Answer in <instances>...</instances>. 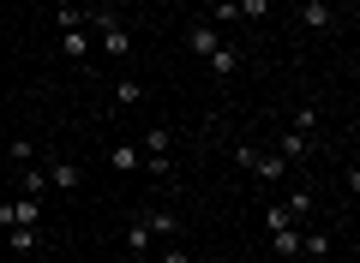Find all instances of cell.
<instances>
[{
	"label": "cell",
	"mask_w": 360,
	"mask_h": 263,
	"mask_svg": "<svg viewBox=\"0 0 360 263\" xmlns=\"http://www.w3.org/2000/svg\"><path fill=\"white\" fill-rule=\"evenodd\" d=\"M234 162L252 168L258 180H288V162H283V156H264V150H252V144H240V150H234Z\"/></svg>",
	"instance_id": "1"
},
{
	"label": "cell",
	"mask_w": 360,
	"mask_h": 263,
	"mask_svg": "<svg viewBox=\"0 0 360 263\" xmlns=\"http://www.w3.org/2000/svg\"><path fill=\"white\" fill-rule=\"evenodd\" d=\"M42 222V198H6L0 203V227H37Z\"/></svg>",
	"instance_id": "2"
},
{
	"label": "cell",
	"mask_w": 360,
	"mask_h": 263,
	"mask_svg": "<svg viewBox=\"0 0 360 263\" xmlns=\"http://www.w3.org/2000/svg\"><path fill=\"white\" fill-rule=\"evenodd\" d=\"M96 30H103V48L115 54V60H120V54H132V36H127V25H120L115 13H103V18H96Z\"/></svg>",
	"instance_id": "3"
},
{
	"label": "cell",
	"mask_w": 360,
	"mask_h": 263,
	"mask_svg": "<svg viewBox=\"0 0 360 263\" xmlns=\"http://www.w3.org/2000/svg\"><path fill=\"white\" fill-rule=\"evenodd\" d=\"M186 48H193L198 60H210V54L222 48V30L217 25H193V30H186Z\"/></svg>",
	"instance_id": "4"
},
{
	"label": "cell",
	"mask_w": 360,
	"mask_h": 263,
	"mask_svg": "<svg viewBox=\"0 0 360 263\" xmlns=\"http://www.w3.org/2000/svg\"><path fill=\"white\" fill-rule=\"evenodd\" d=\"M300 25H307V30H330L336 25L330 0H300Z\"/></svg>",
	"instance_id": "5"
},
{
	"label": "cell",
	"mask_w": 360,
	"mask_h": 263,
	"mask_svg": "<svg viewBox=\"0 0 360 263\" xmlns=\"http://www.w3.org/2000/svg\"><path fill=\"white\" fill-rule=\"evenodd\" d=\"M270 251H276V263H295L300 257V234L295 227H276V234H270Z\"/></svg>",
	"instance_id": "6"
},
{
	"label": "cell",
	"mask_w": 360,
	"mask_h": 263,
	"mask_svg": "<svg viewBox=\"0 0 360 263\" xmlns=\"http://www.w3.org/2000/svg\"><path fill=\"white\" fill-rule=\"evenodd\" d=\"M210 72H217V78H234V72H240V48H234V42H222V48L210 54Z\"/></svg>",
	"instance_id": "7"
},
{
	"label": "cell",
	"mask_w": 360,
	"mask_h": 263,
	"mask_svg": "<svg viewBox=\"0 0 360 263\" xmlns=\"http://www.w3.org/2000/svg\"><path fill=\"white\" fill-rule=\"evenodd\" d=\"M49 186H60V191H78V186H84L78 162H54V168H49Z\"/></svg>",
	"instance_id": "8"
},
{
	"label": "cell",
	"mask_w": 360,
	"mask_h": 263,
	"mask_svg": "<svg viewBox=\"0 0 360 263\" xmlns=\"http://www.w3.org/2000/svg\"><path fill=\"white\" fill-rule=\"evenodd\" d=\"M139 222L150 227V239H168V234H180V222H174V215H168V210H144Z\"/></svg>",
	"instance_id": "9"
},
{
	"label": "cell",
	"mask_w": 360,
	"mask_h": 263,
	"mask_svg": "<svg viewBox=\"0 0 360 263\" xmlns=\"http://www.w3.org/2000/svg\"><path fill=\"white\" fill-rule=\"evenodd\" d=\"M108 168H120V174H132V168H144L139 144H115V150H108Z\"/></svg>",
	"instance_id": "10"
},
{
	"label": "cell",
	"mask_w": 360,
	"mask_h": 263,
	"mask_svg": "<svg viewBox=\"0 0 360 263\" xmlns=\"http://www.w3.org/2000/svg\"><path fill=\"white\" fill-rule=\"evenodd\" d=\"M60 54H66V60H90V36H84V25L60 36Z\"/></svg>",
	"instance_id": "11"
},
{
	"label": "cell",
	"mask_w": 360,
	"mask_h": 263,
	"mask_svg": "<svg viewBox=\"0 0 360 263\" xmlns=\"http://www.w3.org/2000/svg\"><path fill=\"white\" fill-rule=\"evenodd\" d=\"M276 156H283V162H300V156H312V138L307 132H283V150Z\"/></svg>",
	"instance_id": "12"
},
{
	"label": "cell",
	"mask_w": 360,
	"mask_h": 263,
	"mask_svg": "<svg viewBox=\"0 0 360 263\" xmlns=\"http://www.w3.org/2000/svg\"><path fill=\"white\" fill-rule=\"evenodd\" d=\"M115 102H120V108H139V102H144V84H139V78H120V84H115Z\"/></svg>",
	"instance_id": "13"
},
{
	"label": "cell",
	"mask_w": 360,
	"mask_h": 263,
	"mask_svg": "<svg viewBox=\"0 0 360 263\" xmlns=\"http://www.w3.org/2000/svg\"><path fill=\"white\" fill-rule=\"evenodd\" d=\"M283 210L295 215V222H307V215H312V191H307V186H300V191H288V198H283Z\"/></svg>",
	"instance_id": "14"
},
{
	"label": "cell",
	"mask_w": 360,
	"mask_h": 263,
	"mask_svg": "<svg viewBox=\"0 0 360 263\" xmlns=\"http://www.w3.org/2000/svg\"><path fill=\"white\" fill-rule=\"evenodd\" d=\"M18 186H25V198H42V191H49V174L25 162V180H18Z\"/></svg>",
	"instance_id": "15"
},
{
	"label": "cell",
	"mask_w": 360,
	"mask_h": 263,
	"mask_svg": "<svg viewBox=\"0 0 360 263\" xmlns=\"http://www.w3.org/2000/svg\"><path fill=\"white\" fill-rule=\"evenodd\" d=\"M276 227H295V215H288L283 203H270V210H264V234H276Z\"/></svg>",
	"instance_id": "16"
},
{
	"label": "cell",
	"mask_w": 360,
	"mask_h": 263,
	"mask_svg": "<svg viewBox=\"0 0 360 263\" xmlns=\"http://www.w3.org/2000/svg\"><path fill=\"white\" fill-rule=\"evenodd\" d=\"M234 13L240 18H270V0H234Z\"/></svg>",
	"instance_id": "17"
},
{
	"label": "cell",
	"mask_w": 360,
	"mask_h": 263,
	"mask_svg": "<svg viewBox=\"0 0 360 263\" xmlns=\"http://www.w3.org/2000/svg\"><path fill=\"white\" fill-rule=\"evenodd\" d=\"M127 245H132V251H150V227L132 222V227H127Z\"/></svg>",
	"instance_id": "18"
},
{
	"label": "cell",
	"mask_w": 360,
	"mask_h": 263,
	"mask_svg": "<svg viewBox=\"0 0 360 263\" xmlns=\"http://www.w3.org/2000/svg\"><path fill=\"white\" fill-rule=\"evenodd\" d=\"M13 251H37V227H13Z\"/></svg>",
	"instance_id": "19"
},
{
	"label": "cell",
	"mask_w": 360,
	"mask_h": 263,
	"mask_svg": "<svg viewBox=\"0 0 360 263\" xmlns=\"http://www.w3.org/2000/svg\"><path fill=\"white\" fill-rule=\"evenodd\" d=\"M312 126H319V108H300L295 114V132H307V138H312Z\"/></svg>",
	"instance_id": "20"
},
{
	"label": "cell",
	"mask_w": 360,
	"mask_h": 263,
	"mask_svg": "<svg viewBox=\"0 0 360 263\" xmlns=\"http://www.w3.org/2000/svg\"><path fill=\"white\" fill-rule=\"evenodd\" d=\"M162 263H193V257H186L180 245H168V251H162Z\"/></svg>",
	"instance_id": "21"
}]
</instances>
